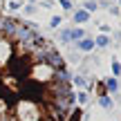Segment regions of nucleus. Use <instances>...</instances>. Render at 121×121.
Returning a JSON list of instances; mask_svg holds the SVG:
<instances>
[{"label":"nucleus","instance_id":"nucleus-1","mask_svg":"<svg viewBox=\"0 0 121 121\" xmlns=\"http://www.w3.org/2000/svg\"><path fill=\"white\" fill-rule=\"evenodd\" d=\"M72 103L58 49L31 22L0 16V121H67Z\"/></svg>","mask_w":121,"mask_h":121},{"label":"nucleus","instance_id":"nucleus-2","mask_svg":"<svg viewBox=\"0 0 121 121\" xmlns=\"http://www.w3.org/2000/svg\"><path fill=\"white\" fill-rule=\"evenodd\" d=\"M78 49L92 52V49H94V40H92V38H81V40H78Z\"/></svg>","mask_w":121,"mask_h":121},{"label":"nucleus","instance_id":"nucleus-3","mask_svg":"<svg viewBox=\"0 0 121 121\" xmlns=\"http://www.w3.org/2000/svg\"><path fill=\"white\" fill-rule=\"evenodd\" d=\"M74 20H76V22H85V20H90V13H87L85 9H81V11L74 13Z\"/></svg>","mask_w":121,"mask_h":121},{"label":"nucleus","instance_id":"nucleus-4","mask_svg":"<svg viewBox=\"0 0 121 121\" xmlns=\"http://www.w3.org/2000/svg\"><path fill=\"white\" fill-rule=\"evenodd\" d=\"M117 87H119L117 78H108V81H105V90H110V92H117Z\"/></svg>","mask_w":121,"mask_h":121},{"label":"nucleus","instance_id":"nucleus-5","mask_svg":"<svg viewBox=\"0 0 121 121\" xmlns=\"http://www.w3.org/2000/svg\"><path fill=\"white\" fill-rule=\"evenodd\" d=\"M94 45H99V47H108V45H110V38L103 34V36H99V38L94 40Z\"/></svg>","mask_w":121,"mask_h":121},{"label":"nucleus","instance_id":"nucleus-6","mask_svg":"<svg viewBox=\"0 0 121 121\" xmlns=\"http://www.w3.org/2000/svg\"><path fill=\"white\" fill-rule=\"evenodd\" d=\"M99 103L103 105V108H112V101H110V96H105V94H101V99H99Z\"/></svg>","mask_w":121,"mask_h":121},{"label":"nucleus","instance_id":"nucleus-7","mask_svg":"<svg viewBox=\"0 0 121 121\" xmlns=\"http://www.w3.org/2000/svg\"><path fill=\"white\" fill-rule=\"evenodd\" d=\"M112 74H114V76L121 74V63H119V60H112Z\"/></svg>","mask_w":121,"mask_h":121},{"label":"nucleus","instance_id":"nucleus-8","mask_svg":"<svg viewBox=\"0 0 121 121\" xmlns=\"http://www.w3.org/2000/svg\"><path fill=\"white\" fill-rule=\"evenodd\" d=\"M94 9H96V2H94V0H87V2H85V11L90 13V11H94Z\"/></svg>","mask_w":121,"mask_h":121},{"label":"nucleus","instance_id":"nucleus-9","mask_svg":"<svg viewBox=\"0 0 121 121\" xmlns=\"http://www.w3.org/2000/svg\"><path fill=\"white\" fill-rule=\"evenodd\" d=\"M78 119H81V110H74L72 117H69V121H78Z\"/></svg>","mask_w":121,"mask_h":121},{"label":"nucleus","instance_id":"nucleus-10","mask_svg":"<svg viewBox=\"0 0 121 121\" xmlns=\"http://www.w3.org/2000/svg\"><path fill=\"white\" fill-rule=\"evenodd\" d=\"M60 4H63L65 9H72V4H69V0H60Z\"/></svg>","mask_w":121,"mask_h":121}]
</instances>
